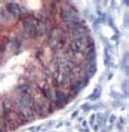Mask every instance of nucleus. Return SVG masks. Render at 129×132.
I'll return each mask as SVG.
<instances>
[{"instance_id": "nucleus-1", "label": "nucleus", "mask_w": 129, "mask_h": 132, "mask_svg": "<svg viewBox=\"0 0 129 132\" xmlns=\"http://www.w3.org/2000/svg\"><path fill=\"white\" fill-rule=\"evenodd\" d=\"M90 27L68 1H0V132L71 103L92 79Z\"/></svg>"}]
</instances>
